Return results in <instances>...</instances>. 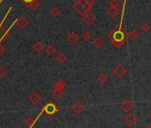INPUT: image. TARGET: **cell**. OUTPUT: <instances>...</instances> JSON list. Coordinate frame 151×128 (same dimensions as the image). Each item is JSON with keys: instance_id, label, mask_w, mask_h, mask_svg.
Wrapping results in <instances>:
<instances>
[{"instance_id": "e0dca14e", "label": "cell", "mask_w": 151, "mask_h": 128, "mask_svg": "<svg viewBox=\"0 0 151 128\" xmlns=\"http://www.w3.org/2000/svg\"><path fill=\"white\" fill-rule=\"evenodd\" d=\"M68 60H69V57L65 54H63V53H61V54H57L55 56V61L59 64H64Z\"/></svg>"}, {"instance_id": "4fadbf2b", "label": "cell", "mask_w": 151, "mask_h": 128, "mask_svg": "<svg viewBox=\"0 0 151 128\" xmlns=\"http://www.w3.org/2000/svg\"><path fill=\"white\" fill-rule=\"evenodd\" d=\"M104 44H105L104 40L100 36H97L92 42V46L96 49H100L104 46Z\"/></svg>"}, {"instance_id": "5bb4252c", "label": "cell", "mask_w": 151, "mask_h": 128, "mask_svg": "<svg viewBox=\"0 0 151 128\" xmlns=\"http://www.w3.org/2000/svg\"><path fill=\"white\" fill-rule=\"evenodd\" d=\"M45 53L48 56L53 57L55 55V54L57 53V48L54 46V45H48L45 47Z\"/></svg>"}, {"instance_id": "277c9868", "label": "cell", "mask_w": 151, "mask_h": 128, "mask_svg": "<svg viewBox=\"0 0 151 128\" xmlns=\"http://www.w3.org/2000/svg\"><path fill=\"white\" fill-rule=\"evenodd\" d=\"M126 73H127V69L122 64H118L113 69V74L119 78H122L123 77H125Z\"/></svg>"}, {"instance_id": "484cf974", "label": "cell", "mask_w": 151, "mask_h": 128, "mask_svg": "<svg viewBox=\"0 0 151 128\" xmlns=\"http://www.w3.org/2000/svg\"><path fill=\"white\" fill-rule=\"evenodd\" d=\"M82 38H83L84 41L88 42V41L92 38V33H91L90 31H88V30H85V31L82 34Z\"/></svg>"}, {"instance_id": "9a60e30c", "label": "cell", "mask_w": 151, "mask_h": 128, "mask_svg": "<svg viewBox=\"0 0 151 128\" xmlns=\"http://www.w3.org/2000/svg\"><path fill=\"white\" fill-rule=\"evenodd\" d=\"M32 48H33V50H34L36 53L39 54V53H41V52L44 51V44H43V42H41V41H36V43H34V45L32 46Z\"/></svg>"}, {"instance_id": "52a82bcc", "label": "cell", "mask_w": 151, "mask_h": 128, "mask_svg": "<svg viewBox=\"0 0 151 128\" xmlns=\"http://www.w3.org/2000/svg\"><path fill=\"white\" fill-rule=\"evenodd\" d=\"M120 107H121V109H122L124 111H125V112H130V111L133 109L134 104H133V102H132L131 100L125 99V100H124V101L120 103Z\"/></svg>"}, {"instance_id": "ffe728a7", "label": "cell", "mask_w": 151, "mask_h": 128, "mask_svg": "<svg viewBox=\"0 0 151 128\" xmlns=\"http://www.w3.org/2000/svg\"><path fill=\"white\" fill-rule=\"evenodd\" d=\"M27 6H29L32 10H37L40 7V3L38 0H33L32 2H30L29 4L27 5Z\"/></svg>"}, {"instance_id": "7402d4cb", "label": "cell", "mask_w": 151, "mask_h": 128, "mask_svg": "<svg viewBox=\"0 0 151 128\" xmlns=\"http://www.w3.org/2000/svg\"><path fill=\"white\" fill-rule=\"evenodd\" d=\"M140 36V33H139V31L136 29H132L131 30V32L129 33V34H127V38H132V39H136L138 36Z\"/></svg>"}, {"instance_id": "5b68a950", "label": "cell", "mask_w": 151, "mask_h": 128, "mask_svg": "<svg viewBox=\"0 0 151 128\" xmlns=\"http://www.w3.org/2000/svg\"><path fill=\"white\" fill-rule=\"evenodd\" d=\"M124 122L128 126H133L138 123V117L136 115H134L132 113H129L125 117Z\"/></svg>"}, {"instance_id": "cb8c5ba5", "label": "cell", "mask_w": 151, "mask_h": 128, "mask_svg": "<svg viewBox=\"0 0 151 128\" xmlns=\"http://www.w3.org/2000/svg\"><path fill=\"white\" fill-rule=\"evenodd\" d=\"M50 14H51L52 16L54 17H58L61 14V10L57 7V6H54L51 8V10H50Z\"/></svg>"}, {"instance_id": "8992f818", "label": "cell", "mask_w": 151, "mask_h": 128, "mask_svg": "<svg viewBox=\"0 0 151 128\" xmlns=\"http://www.w3.org/2000/svg\"><path fill=\"white\" fill-rule=\"evenodd\" d=\"M29 101L31 102L32 105L36 106V105H38V104L41 102V101H42V96L40 95L39 93H37V92H33V93H31V94L29 95Z\"/></svg>"}, {"instance_id": "d6986e66", "label": "cell", "mask_w": 151, "mask_h": 128, "mask_svg": "<svg viewBox=\"0 0 151 128\" xmlns=\"http://www.w3.org/2000/svg\"><path fill=\"white\" fill-rule=\"evenodd\" d=\"M109 80V77L105 72H102L98 76V82L102 84H105Z\"/></svg>"}, {"instance_id": "6da1fadb", "label": "cell", "mask_w": 151, "mask_h": 128, "mask_svg": "<svg viewBox=\"0 0 151 128\" xmlns=\"http://www.w3.org/2000/svg\"><path fill=\"white\" fill-rule=\"evenodd\" d=\"M108 37L111 41V44L117 49L121 48L125 44V41L127 39L126 33L125 32L124 29H121L120 25L117 27L116 29H114L108 35Z\"/></svg>"}, {"instance_id": "603a6c76", "label": "cell", "mask_w": 151, "mask_h": 128, "mask_svg": "<svg viewBox=\"0 0 151 128\" xmlns=\"http://www.w3.org/2000/svg\"><path fill=\"white\" fill-rule=\"evenodd\" d=\"M9 36H10V33L6 30H5L3 34L1 33V31H0V46H2V43L4 41H6L9 37Z\"/></svg>"}, {"instance_id": "30bf717a", "label": "cell", "mask_w": 151, "mask_h": 128, "mask_svg": "<svg viewBox=\"0 0 151 128\" xmlns=\"http://www.w3.org/2000/svg\"><path fill=\"white\" fill-rule=\"evenodd\" d=\"M78 2L87 12H90L94 5V0H78Z\"/></svg>"}, {"instance_id": "4dcf8cb0", "label": "cell", "mask_w": 151, "mask_h": 128, "mask_svg": "<svg viewBox=\"0 0 151 128\" xmlns=\"http://www.w3.org/2000/svg\"><path fill=\"white\" fill-rule=\"evenodd\" d=\"M21 1L22 2V3H24L26 6L28 5V4H29L30 2H32L33 1V0H21Z\"/></svg>"}, {"instance_id": "1f68e13d", "label": "cell", "mask_w": 151, "mask_h": 128, "mask_svg": "<svg viewBox=\"0 0 151 128\" xmlns=\"http://www.w3.org/2000/svg\"><path fill=\"white\" fill-rule=\"evenodd\" d=\"M146 128H151V125H148V126H147Z\"/></svg>"}, {"instance_id": "44dd1931", "label": "cell", "mask_w": 151, "mask_h": 128, "mask_svg": "<svg viewBox=\"0 0 151 128\" xmlns=\"http://www.w3.org/2000/svg\"><path fill=\"white\" fill-rule=\"evenodd\" d=\"M36 121V120L33 117H28L25 118V124H27L28 128H32V126L35 124Z\"/></svg>"}, {"instance_id": "8fae6325", "label": "cell", "mask_w": 151, "mask_h": 128, "mask_svg": "<svg viewBox=\"0 0 151 128\" xmlns=\"http://www.w3.org/2000/svg\"><path fill=\"white\" fill-rule=\"evenodd\" d=\"M73 9H74L78 14H80L81 16H84V14H86V13H88V12L82 6V5L78 2V0L73 5Z\"/></svg>"}, {"instance_id": "ba28073f", "label": "cell", "mask_w": 151, "mask_h": 128, "mask_svg": "<svg viewBox=\"0 0 151 128\" xmlns=\"http://www.w3.org/2000/svg\"><path fill=\"white\" fill-rule=\"evenodd\" d=\"M15 22H16L17 26H18L20 29H25L28 27V25H29V21L25 16H20V17L15 21Z\"/></svg>"}, {"instance_id": "f1b7e54d", "label": "cell", "mask_w": 151, "mask_h": 128, "mask_svg": "<svg viewBox=\"0 0 151 128\" xmlns=\"http://www.w3.org/2000/svg\"><path fill=\"white\" fill-rule=\"evenodd\" d=\"M140 29L143 32H148L150 30V25L148 23H143L141 26H140Z\"/></svg>"}, {"instance_id": "9c48e42d", "label": "cell", "mask_w": 151, "mask_h": 128, "mask_svg": "<svg viewBox=\"0 0 151 128\" xmlns=\"http://www.w3.org/2000/svg\"><path fill=\"white\" fill-rule=\"evenodd\" d=\"M71 109L76 114H81L84 111V109H85V106L80 101H76L74 102V104L72 105Z\"/></svg>"}, {"instance_id": "7c38bea8", "label": "cell", "mask_w": 151, "mask_h": 128, "mask_svg": "<svg viewBox=\"0 0 151 128\" xmlns=\"http://www.w3.org/2000/svg\"><path fill=\"white\" fill-rule=\"evenodd\" d=\"M66 39L70 43V44H76V43H77L80 39V36L76 32H71L69 34V36H67Z\"/></svg>"}, {"instance_id": "4316f807", "label": "cell", "mask_w": 151, "mask_h": 128, "mask_svg": "<svg viewBox=\"0 0 151 128\" xmlns=\"http://www.w3.org/2000/svg\"><path fill=\"white\" fill-rule=\"evenodd\" d=\"M120 6V2L118 0H110L109 2V6L110 7H115V8H118Z\"/></svg>"}, {"instance_id": "2e32d148", "label": "cell", "mask_w": 151, "mask_h": 128, "mask_svg": "<svg viewBox=\"0 0 151 128\" xmlns=\"http://www.w3.org/2000/svg\"><path fill=\"white\" fill-rule=\"evenodd\" d=\"M120 14V11H119V9H118V8L109 7V8L107 10V14H108L109 17L113 18V19L117 18V17L118 16V14Z\"/></svg>"}, {"instance_id": "3957f363", "label": "cell", "mask_w": 151, "mask_h": 128, "mask_svg": "<svg viewBox=\"0 0 151 128\" xmlns=\"http://www.w3.org/2000/svg\"><path fill=\"white\" fill-rule=\"evenodd\" d=\"M83 21L85 25L90 27V26H92L93 24H95V22L97 21V17L91 12H88V13H86V14H84L83 16Z\"/></svg>"}, {"instance_id": "d6a6232c", "label": "cell", "mask_w": 151, "mask_h": 128, "mask_svg": "<svg viewBox=\"0 0 151 128\" xmlns=\"http://www.w3.org/2000/svg\"><path fill=\"white\" fill-rule=\"evenodd\" d=\"M0 87H1V85H0Z\"/></svg>"}, {"instance_id": "d4e9b609", "label": "cell", "mask_w": 151, "mask_h": 128, "mask_svg": "<svg viewBox=\"0 0 151 128\" xmlns=\"http://www.w3.org/2000/svg\"><path fill=\"white\" fill-rule=\"evenodd\" d=\"M64 90H54L53 91V96L56 99H60L63 96Z\"/></svg>"}, {"instance_id": "f546056e", "label": "cell", "mask_w": 151, "mask_h": 128, "mask_svg": "<svg viewBox=\"0 0 151 128\" xmlns=\"http://www.w3.org/2000/svg\"><path fill=\"white\" fill-rule=\"evenodd\" d=\"M6 52V48L5 47H2V46H0V57H1Z\"/></svg>"}, {"instance_id": "7a4b0ae2", "label": "cell", "mask_w": 151, "mask_h": 128, "mask_svg": "<svg viewBox=\"0 0 151 128\" xmlns=\"http://www.w3.org/2000/svg\"><path fill=\"white\" fill-rule=\"evenodd\" d=\"M59 110H60V109H59V107L57 106V104H56L54 101L49 100V101L44 105V107L42 108V110H41L39 116L36 118V120L38 119V117L41 116V114H42L43 112H44L48 117L51 118V117H53L57 112H59Z\"/></svg>"}, {"instance_id": "ac0fdd59", "label": "cell", "mask_w": 151, "mask_h": 128, "mask_svg": "<svg viewBox=\"0 0 151 128\" xmlns=\"http://www.w3.org/2000/svg\"><path fill=\"white\" fill-rule=\"evenodd\" d=\"M67 83L65 82V80L63 79H60L56 82V84H54V90H64V88L66 87Z\"/></svg>"}, {"instance_id": "83f0119b", "label": "cell", "mask_w": 151, "mask_h": 128, "mask_svg": "<svg viewBox=\"0 0 151 128\" xmlns=\"http://www.w3.org/2000/svg\"><path fill=\"white\" fill-rule=\"evenodd\" d=\"M7 74V69L4 66H0V77H4Z\"/></svg>"}]
</instances>
